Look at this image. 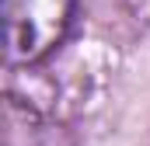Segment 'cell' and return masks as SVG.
<instances>
[{"instance_id":"1","label":"cell","mask_w":150,"mask_h":146,"mask_svg":"<svg viewBox=\"0 0 150 146\" xmlns=\"http://www.w3.org/2000/svg\"><path fill=\"white\" fill-rule=\"evenodd\" d=\"M77 0H4V52L14 66L45 59L74 25Z\"/></svg>"}]
</instances>
